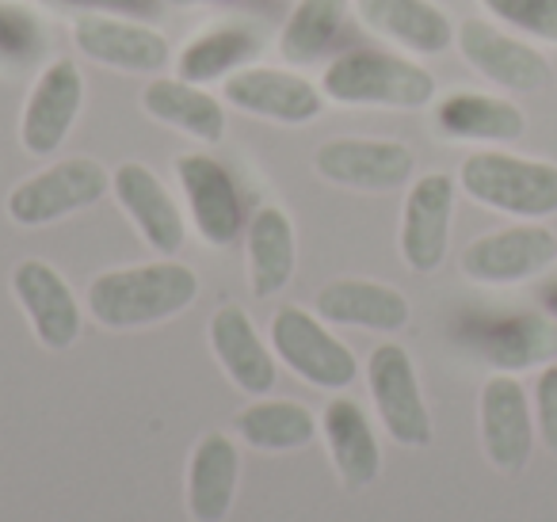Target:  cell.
<instances>
[{"mask_svg":"<svg viewBox=\"0 0 557 522\" xmlns=\"http://www.w3.org/2000/svg\"><path fill=\"white\" fill-rule=\"evenodd\" d=\"M111 191V172L92 157H70L50 169L27 176L24 184L12 187L9 195V217L24 229L54 225L62 217L88 210Z\"/></svg>","mask_w":557,"mask_h":522,"instance_id":"4","label":"cell"},{"mask_svg":"<svg viewBox=\"0 0 557 522\" xmlns=\"http://www.w3.org/2000/svg\"><path fill=\"white\" fill-rule=\"evenodd\" d=\"M222 100L245 115L283 126L313 123L325 108V92L318 85L290 70H271V65H248V70L230 73L222 85Z\"/></svg>","mask_w":557,"mask_h":522,"instance_id":"11","label":"cell"},{"mask_svg":"<svg viewBox=\"0 0 557 522\" xmlns=\"http://www.w3.org/2000/svg\"><path fill=\"white\" fill-rule=\"evenodd\" d=\"M348 4L351 0H298L278 32V54L295 65L325 58L348 24Z\"/></svg>","mask_w":557,"mask_h":522,"instance_id":"29","label":"cell"},{"mask_svg":"<svg viewBox=\"0 0 557 522\" xmlns=\"http://www.w3.org/2000/svg\"><path fill=\"white\" fill-rule=\"evenodd\" d=\"M65 4H88V9H149L153 0H65Z\"/></svg>","mask_w":557,"mask_h":522,"instance_id":"32","label":"cell"},{"mask_svg":"<svg viewBox=\"0 0 557 522\" xmlns=\"http://www.w3.org/2000/svg\"><path fill=\"white\" fill-rule=\"evenodd\" d=\"M356 9L367 32L412 54H443L455 42V24L432 0H356Z\"/></svg>","mask_w":557,"mask_h":522,"instance_id":"21","label":"cell"},{"mask_svg":"<svg viewBox=\"0 0 557 522\" xmlns=\"http://www.w3.org/2000/svg\"><path fill=\"white\" fill-rule=\"evenodd\" d=\"M367 385H371L374 412L394 443L412 446V450L432 443V412H428L412 355L401 344L374 347L367 359Z\"/></svg>","mask_w":557,"mask_h":522,"instance_id":"7","label":"cell"},{"mask_svg":"<svg viewBox=\"0 0 557 522\" xmlns=\"http://www.w3.org/2000/svg\"><path fill=\"white\" fill-rule=\"evenodd\" d=\"M256 50H260V35L248 24L210 27V32L195 35V39L180 50V80L207 85V80L230 77V73L245 70V62Z\"/></svg>","mask_w":557,"mask_h":522,"instance_id":"28","label":"cell"},{"mask_svg":"<svg viewBox=\"0 0 557 522\" xmlns=\"http://www.w3.org/2000/svg\"><path fill=\"white\" fill-rule=\"evenodd\" d=\"M85 108V77L73 58H58L39 73L20 119V141L32 157H54Z\"/></svg>","mask_w":557,"mask_h":522,"instance_id":"14","label":"cell"},{"mask_svg":"<svg viewBox=\"0 0 557 522\" xmlns=\"http://www.w3.org/2000/svg\"><path fill=\"white\" fill-rule=\"evenodd\" d=\"M542 306H546V309H549V313H554V316H557V275H554V278H549V283H546V286H542Z\"/></svg>","mask_w":557,"mask_h":522,"instance_id":"33","label":"cell"},{"mask_svg":"<svg viewBox=\"0 0 557 522\" xmlns=\"http://www.w3.org/2000/svg\"><path fill=\"white\" fill-rule=\"evenodd\" d=\"M176 179L184 187V202L191 225L210 248H230L245 233V199H240L237 179L225 164L210 153H184L176 157Z\"/></svg>","mask_w":557,"mask_h":522,"instance_id":"8","label":"cell"},{"mask_svg":"<svg viewBox=\"0 0 557 522\" xmlns=\"http://www.w3.org/2000/svg\"><path fill=\"white\" fill-rule=\"evenodd\" d=\"M164 4H176V9H202V4H233V0H164Z\"/></svg>","mask_w":557,"mask_h":522,"instance_id":"34","label":"cell"},{"mask_svg":"<svg viewBox=\"0 0 557 522\" xmlns=\"http://www.w3.org/2000/svg\"><path fill=\"white\" fill-rule=\"evenodd\" d=\"M329 458L348 488H367L382 473V446L367 412L351 397H333L321 412Z\"/></svg>","mask_w":557,"mask_h":522,"instance_id":"22","label":"cell"},{"mask_svg":"<svg viewBox=\"0 0 557 522\" xmlns=\"http://www.w3.org/2000/svg\"><path fill=\"white\" fill-rule=\"evenodd\" d=\"M325 100L344 108H428L435 100V77L412 58L386 50H348L321 73Z\"/></svg>","mask_w":557,"mask_h":522,"instance_id":"3","label":"cell"},{"mask_svg":"<svg viewBox=\"0 0 557 522\" xmlns=\"http://www.w3.org/2000/svg\"><path fill=\"white\" fill-rule=\"evenodd\" d=\"M313 169L321 179L348 191H397L417 172V157L409 146L389 138H336L318 146Z\"/></svg>","mask_w":557,"mask_h":522,"instance_id":"10","label":"cell"},{"mask_svg":"<svg viewBox=\"0 0 557 522\" xmlns=\"http://www.w3.org/2000/svg\"><path fill=\"white\" fill-rule=\"evenodd\" d=\"M534 427L546 450L557 453V362H546L534 382Z\"/></svg>","mask_w":557,"mask_h":522,"instance_id":"31","label":"cell"},{"mask_svg":"<svg viewBox=\"0 0 557 522\" xmlns=\"http://www.w3.org/2000/svg\"><path fill=\"white\" fill-rule=\"evenodd\" d=\"M237 435L245 438L252 450L287 453V450H298V446L313 443L318 420H313L310 408L298 405V400L260 397L237 415Z\"/></svg>","mask_w":557,"mask_h":522,"instance_id":"27","label":"cell"},{"mask_svg":"<svg viewBox=\"0 0 557 522\" xmlns=\"http://www.w3.org/2000/svg\"><path fill=\"white\" fill-rule=\"evenodd\" d=\"M313 309L321 321L367 332H401L412 313L401 290L386 283H371V278H336V283L321 286Z\"/></svg>","mask_w":557,"mask_h":522,"instance_id":"19","label":"cell"},{"mask_svg":"<svg viewBox=\"0 0 557 522\" xmlns=\"http://www.w3.org/2000/svg\"><path fill=\"white\" fill-rule=\"evenodd\" d=\"M458 187L478 207L508 214L516 222H542L557 214V164L539 157L481 149L462 161Z\"/></svg>","mask_w":557,"mask_h":522,"instance_id":"2","label":"cell"},{"mask_svg":"<svg viewBox=\"0 0 557 522\" xmlns=\"http://www.w3.org/2000/svg\"><path fill=\"white\" fill-rule=\"evenodd\" d=\"M473 347L485 362L508 370H523L534 362H546L557 355V328L542 316H488L473 332Z\"/></svg>","mask_w":557,"mask_h":522,"instance_id":"26","label":"cell"},{"mask_svg":"<svg viewBox=\"0 0 557 522\" xmlns=\"http://www.w3.org/2000/svg\"><path fill=\"white\" fill-rule=\"evenodd\" d=\"M271 347L275 359L287 362L290 374L318 389H348L359 377V359L344 339L325 328V321L298 306H283L271 321Z\"/></svg>","mask_w":557,"mask_h":522,"instance_id":"5","label":"cell"},{"mask_svg":"<svg viewBox=\"0 0 557 522\" xmlns=\"http://www.w3.org/2000/svg\"><path fill=\"white\" fill-rule=\"evenodd\" d=\"M554 263L557 233L542 222H516L470 240L462 252V275L478 286H519L546 275Z\"/></svg>","mask_w":557,"mask_h":522,"instance_id":"6","label":"cell"},{"mask_svg":"<svg viewBox=\"0 0 557 522\" xmlns=\"http://www.w3.org/2000/svg\"><path fill=\"white\" fill-rule=\"evenodd\" d=\"M435 130L455 141H519L527 115L519 103L488 92H450L435 108Z\"/></svg>","mask_w":557,"mask_h":522,"instance_id":"25","label":"cell"},{"mask_svg":"<svg viewBox=\"0 0 557 522\" xmlns=\"http://www.w3.org/2000/svg\"><path fill=\"white\" fill-rule=\"evenodd\" d=\"M12 294L32 321V332L47 351H70L85 328V309L62 275L42 260H20L12 268Z\"/></svg>","mask_w":557,"mask_h":522,"instance_id":"15","label":"cell"},{"mask_svg":"<svg viewBox=\"0 0 557 522\" xmlns=\"http://www.w3.org/2000/svg\"><path fill=\"white\" fill-rule=\"evenodd\" d=\"M199 298V275L176 260L138 263V268L103 271L88 286V313L111 332L149 328L184 313Z\"/></svg>","mask_w":557,"mask_h":522,"instance_id":"1","label":"cell"},{"mask_svg":"<svg viewBox=\"0 0 557 522\" xmlns=\"http://www.w3.org/2000/svg\"><path fill=\"white\" fill-rule=\"evenodd\" d=\"M111 191H115L119 207L126 210V217L134 222V229L141 233L149 248L157 256H176L187 240V225L180 214L176 199L169 195V187L157 179V172H149L146 164L126 161L111 172Z\"/></svg>","mask_w":557,"mask_h":522,"instance_id":"17","label":"cell"},{"mask_svg":"<svg viewBox=\"0 0 557 522\" xmlns=\"http://www.w3.org/2000/svg\"><path fill=\"white\" fill-rule=\"evenodd\" d=\"M73 42L92 62L123 73H161L172 62L169 39L157 27L134 24V20L123 16L88 12V16H81L73 24Z\"/></svg>","mask_w":557,"mask_h":522,"instance_id":"16","label":"cell"},{"mask_svg":"<svg viewBox=\"0 0 557 522\" xmlns=\"http://www.w3.org/2000/svg\"><path fill=\"white\" fill-rule=\"evenodd\" d=\"M450 222H455V179L443 172L412 179L401 210V260L417 275H432L443 268L450 248Z\"/></svg>","mask_w":557,"mask_h":522,"instance_id":"13","label":"cell"},{"mask_svg":"<svg viewBox=\"0 0 557 522\" xmlns=\"http://www.w3.org/2000/svg\"><path fill=\"white\" fill-rule=\"evenodd\" d=\"M240 450L230 435L210 431L195 443L187 461V511L195 522H222L237 499Z\"/></svg>","mask_w":557,"mask_h":522,"instance_id":"20","label":"cell"},{"mask_svg":"<svg viewBox=\"0 0 557 522\" xmlns=\"http://www.w3.org/2000/svg\"><path fill=\"white\" fill-rule=\"evenodd\" d=\"M478 420H481V450H485L488 465L500 473H523L531 461L534 438V408L527 389L519 385V377L511 374H493L481 385L478 400Z\"/></svg>","mask_w":557,"mask_h":522,"instance_id":"9","label":"cell"},{"mask_svg":"<svg viewBox=\"0 0 557 522\" xmlns=\"http://www.w3.org/2000/svg\"><path fill=\"white\" fill-rule=\"evenodd\" d=\"M141 108L149 119L172 126V130L187 134L195 141L218 146L225 138V108L218 96H210L207 88L191 85L180 77H157L153 85H146L141 92Z\"/></svg>","mask_w":557,"mask_h":522,"instance_id":"24","label":"cell"},{"mask_svg":"<svg viewBox=\"0 0 557 522\" xmlns=\"http://www.w3.org/2000/svg\"><path fill=\"white\" fill-rule=\"evenodd\" d=\"M248 286L256 298H275L295 278L298 240L295 222L283 207H260L245 225Z\"/></svg>","mask_w":557,"mask_h":522,"instance_id":"23","label":"cell"},{"mask_svg":"<svg viewBox=\"0 0 557 522\" xmlns=\"http://www.w3.org/2000/svg\"><path fill=\"white\" fill-rule=\"evenodd\" d=\"M481 9L511 32L557 47V0H481Z\"/></svg>","mask_w":557,"mask_h":522,"instance_id":"30","label":"cell"},{"mask_svg":"<svg viewBox=\"0 0 557 522\" xmlns=\"http://www.w3.org/2000/svg\"><path fill=\"white\" fill-rule=\"evenodd\" d=\"M210 351L233 385L248 397H268L275 385V355L256 332L252 316L240 306H222L210 316Z\"/></svg>","mask_w":557,"mask_h":522,"instance_id":"18","label":"cell"},{"mask_svg":"<svg viewBox=\"0 0 557 522\" xmlns=\"http://www.w3.org/2000/svg\"><path fill=\"white\" fill-rule=\"evenodd\" d=\"M458 54L470 70H478L485 80L508 88V92H542L554 77L549 62L516 35L500 32L488 20H462L455 32Z\"/></svg>","mask_w":557,"mask_h":522,"instance_id":"12","label":"cell"}]
</instances>
